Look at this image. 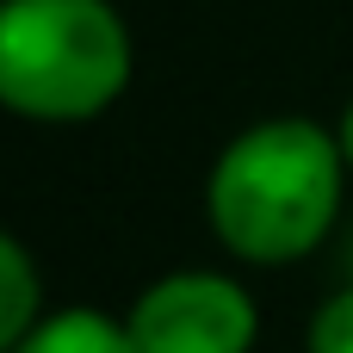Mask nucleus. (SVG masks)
Wrapping results in <instances>:
<instances>
[{
    "label": "nucleus",
    "instance_id": "nucleus-1",
    "mask_svg": "<svg viewBox=\"0 0 353 353\" xmlns=\"http://www.w3.org/2000/svg\"><path fill=\"white\" fill-rule=\"evenodd\" d=\"M347 174L341 137L316 118H261L217 155L205 180V217L236 261L285 267L335 236Z\"/></svg>",
    "mask_w": 353,
    "mask_h": 353
},
{
    "label": "nucleus",
    "instance_id": "nucleus-2",
    "mask_svg": "<svg viewBox=\"0 0 353 353\" xmlns=\"http://www.w3.org/2000/svg\"><path fill=\"white\" fill-rule=\"evenodd\" d=\"M130 87V31L112 0H6L0 99L25 124H87Z\"/></svg>",
    "mask_w": 353,
    "mask_h": 353
},
{
    "label": "nucleus",
    "instance_id": "nucleus-3",
    "mask_svg": "<svg viewBox=\"0 0 353 353\" xmlns=\"http://www.w3.org/2000/svg\"><path fill=\"white\" fill-rule=\"evenodd\" d=\"M124 329H130L137 353H254L261 310L242 279L186 267V273H168L149 292H137Z\"/></svg>",
    "mask_w": 353,
    "mask_h": 353
},
{
    "label": "nucleus",
    "instance_id": "nucleus-4",
    "mask_svg": "<svg viewBox=\"0 0 353 353\" xmlns=\"http://www.w3.org/2000/svg\"><path fill=\"white\" fill-rule=\"evenodd\" d=\"M6 353H137L130 329L99 316V310H50L25 341H12Z\"/></svg>",
    "mask_w": 353,
    "mask_h": 353
},
{
    "label": "nucleus",
    "instance_id": "nucleus-5",
    "mask_svg": "<svg viewBox=\"0 0 353 353\" xmlns=\"http://www.w3.org/2000/svg\"><path fill=\"white\" fill-rule=\"evenodd\" d=\"M43 285H37V261L19 236L0 242V347L25 341L37 323H43Z\"/></svg>",
    "mask_w": 353,
    "mask_h": 353
},
{
    "label": "nucleus",
    "instance_id": "nucleus-6",
    "mask_svg": "<svg viewBox=\"0 0 353 353\" xmlns=\"http://www.w3.org/2000/svg\"><path fill=\"white\" fill-rule=\"evenodd\" d=\"M310 353H353V279H341L316 316H310Z\"/></svg>",
    "mask_w": 353,
    "mask_h": 353
},
{
    "label": "nucleus",
    "instance_id": "nucleus-7",
    "mask_svg": "<svg viewBox=\"0 0 353 353\" xmlns=\"http://www.w3.org/2000/svg\"><path fill=\"white\" fill-rule=\"evenodd\" d=\"M335 137H341V155H347V168H353V99H347V112H341V124H335Z\"/></svg>",
    "mask_w": 353,
    "mask_h": 353
},
{
    "label": "nucleus",
    "instance_id": "nucleus-8",
    "mask_svg": "<svg viewBox=\"0 0 353 353\" xmlns=\"http://www.w3.org/2000/svg\"><path fill=\"white\" fill-rule=\"evenodd\" d=\"M341 273H347V279H353V230H347V236H341Z\"/></svg>",
    "mask_w": 353,
    "mask_h": 353
}]
</instances>
